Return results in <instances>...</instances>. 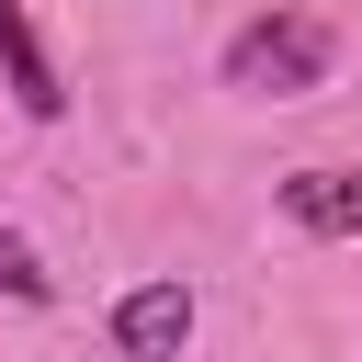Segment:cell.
Wrapping results in <instances>:
<instances>
[{
  "label": "cell",
  "mask_w": 362,
  "mask_h": 362,
  "mask_svg": "<svg viewBox=\"0 0 362 362\" xmlns=\"http://www.w3.org/2000/svg\"><path fill=\"white\" fill-rule=\"evenodd\" d=\"M328 68H339V34L317 11H249L215 45V79L238 102H305V90H328Z\"/></svg>",
  "instance_id": "obj_1"
},
{
  "label": "cell",
  "mask_w": 362,
  "mask_h": 362,
  "mask_svg": "<svg viewBox=\"0 0 362 362\" xmlns=\"http://www.w3.org/2000/svg\"><path fill=\"white\" fill-rule=\"evenodd\" d=\"M113 362H181L192 351V328H204V294L181 283V272H147V283H124L113 294Z\"/></svg>",
  "instance_id": "obj_2"
},
{
  "label": "cell",
  "mask_w": 362,
  "mask_h": 362,
  "mask_svg": "<svg viewBox=\"0 0 362 362\" xmlns=\"http://www.w3.org/2000/svg\"><path fill=\"white\" fill-rule=\"evenodd\" d=\"M272 204H283V226H294V238L339 249V238H362V158H317V170H283V181H272Z\"/></svg>",
  "instance_id": "obj_3"
},
{
  "label": "cell",
  "mask_w": 362,
  "mask_h": 362,
  "mask_svg": "<svg viewBox=\"0 0 362 362\" xmlns=\"http://www.w3.org/2000/svg\"><path fill=\"white\" fill-rule=\"evenodd\" d=\"M0 90H11L23 124H57L68 113V79H57V57H45V34H34L23 0H0Z\"/></svg>",
  "instance_id": "obj_4"
},
{
  "label": "cell",
  "mask_w": 362,
  "mask_h": 362,
  "mask_svg": "<svg viewBox=\"0 0 362 362\" xmlns=\"http://www.w3.org/2000/svg\"><path fill=\"white\" fill-rule=\"evenodd\" d=\"M0 294H11V305H34V317L57 305V272H45V249H34L23 226H0Z\"/></svg>",
  "instance_id": "obj_5"
}]
</instances>
